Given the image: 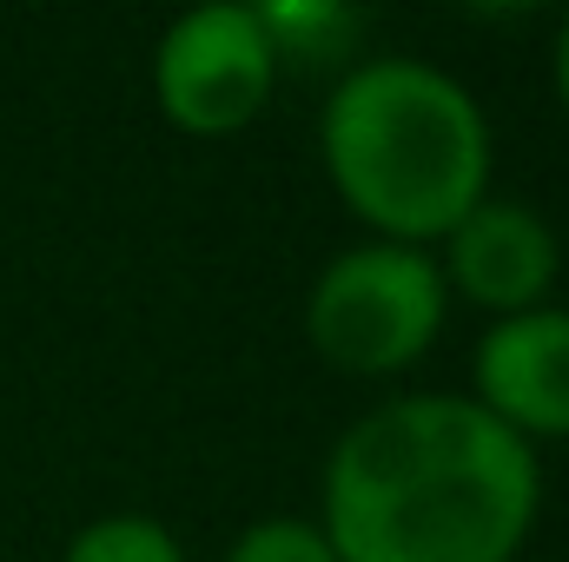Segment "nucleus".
<instances>
[{
    "mask_svg": "<svg viewBox=\"0 0 569 562\" xmlns=\"http://www.w3.org/2000/svg\"><path fill=\"white\" fill-rule=\"evenodd\" d=\"M272 80H279L272 40H266L259 13L232 7V0L192 7L186 20L166 27V40L152 53L159 113L199 140H219V133H239L246 120H259V107L272 100Z\"/></svg>",
    "mask_w": 569,
    "mask_h": 562,
    "instance_id": "20e7f679",
    "label": "nucleus"
},
{
    "mask_svg": "<svg viewBox=\"0 0 569 562\" xmlns=\"http://www.w3.org/2000/svg\"><path fill=\"white\" fill-rule=\"evenodd\" d=\"M226 562H338V556H331V543H325L318 523L266 516V523H252V530L232 543V556Z\"/></svg>",
    "mask_w": 569,
    "mask_h": 562,
    "instance_id": "1a4fd4ad",
    "label": "nucleus"
},
{
    "mask_svg": "<svg viewBox=\"0 0 569 562\" xmlns=\"http://www.w3.org/2000/svg\"><path fill=\"white\" fill-rule=\"evenodd\" d=\"M503 430L569 436V311H517L497 318L477 344V398Z\"/></svg>",
    "mask_w": 569,
    "mask_h": 562,
    "instance_id": "39448f33",
    "label": "nucleus"
},
{
    "mask_svg": "<svg viewBox=\"0 0 569 562\" xmlns=\"http://www.w3.org/2000/svg\"><path fill=\"white\" fill-rule=\"evenodd\" d=\"M318 145L345 205L391 245L443 239L490 179V127L477 100L425 60L351 67L325 107Z\"/></svg>",
    "mask_w": 569,
    "mask_h": 562,
    "instance_id": "f03ea898",
    "label": "nucleus"
},
{
    "mask_svg": "<svg viewBox=\"0 0 569 562\" xmlns=\"http://www.w3.org/2000/svg\"><path fill=\"white\" fill-rule=\"evenodd\" d=\"M557 93L569 107V13H563V33H557Z\"/></svg>",
    "mask_w": 569,
    "mask_h": 562,
    "instance_id": "9d476101",
    "label": "nucleus"
},
{
    "mask_svg": "<svg viewBox=\"0 0 569 562\" xmlns=\"http://www.w3.org/2000/svg\"><path fill=\"white\" fill-rule=\"evenodd\" d=\"M443 272L497 318L537 311L543 291L557 284V232L517 199H477L443 232Z\"/></svg>",
    "mask_w": 569,
    "mask_h": 562,
    "instance_id": "423d86ee",
    "label": "nucleus"
},
{
    "mask_svg": "<svg viewBox=\"0 0 569 562\" xmlns=\"http://www.w3.org/2000/svg\"><path fill=\"white\" fill-rule=\"evenodd\" d=\"M311 344L325 364L358 371V378H385L418 364L443 324V272L418 245H358L338 252L305 304Z\"/></svg>",
    "mask_w": 569,
    "mask_h": 562,
    "instance_id": "7ed1b4c3",
    "label": "nucleus"
},
{
    "mask_svg": "<svg viewBox=\"0 0 569 562\" xmlns=\"http://www.w3.org/2000/svg\"><path fill=\"white\" fill-rule=\"evenodd\" d=\"M259 13V27H266V40H272V60H298V67H331V60H345L351 47H358V33H365V13H351V7H331V0H266V7H252Z\"/></svg>",
    "mask_w": 569,
    "mask_h": 562,
    "instance_id": "0eeeda50",
    "label": "nucleus"
},
{
    "mask_svg": "<svg viewBox=\"0 0 569 562\" xmlns=\"http://www.w3.org/2000/svg\"><path fill=\"white\" fill-rule=\"evenodd\" d=\"M60 562H186V556H179L172 530L152 523V516H100L67 543Z\"/></svg>",
    "mask_w": 569,
    "mask_h": 562,
    "instance_id": "6e6552de",
    "label": "nucleus"
},
{
    "mask_svg": "<svg viewBox=\"0 0 569 562\" xmlns=\"http://www.w3.org/2000/svg\"><path fill=\"white\" fill-rule=\"evenodd\" d=\"M537 523V456L470 398H398L325 463L338 562H510Z\"/></svg>",
    "mask_w": 569,
    "mask_h": 562,
    "instance_id": "f257e3e1",
    "label": "nucleus"
}]
</instances>
